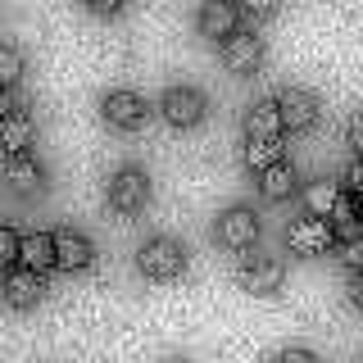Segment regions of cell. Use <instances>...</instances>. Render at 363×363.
<instances>
[{"instance_id":"1","label":"cell","mask_w":363,"mask_h":363,"mask_svg":"<svg viewBox=\"0 0 363 363\" xmlns=\"http://www.w3.org/2000/svg\"><path fill=\"white\" fill-rule=\"evenodd\" d=\"M191 264V250L177 241V236H145L141 250H136V272L150 281H177Z\"/></svg>"},{"instance_id":"33","label":"cell","mask_w":363,"mask_h":363,"mask_svg":"<svg viewBox=\"0 0 363 363\" xmlns=\"http://www.w3.org/2000/svg\"><path fill=\"white\" fill-rule=\"evenodd\" d=\"M359 363H363V359H359Z\"/></svg>"},{"instance_id":"20","label":"cell","mask_w":363,"mask_h":363,"mask_svg":"<svg viewBox=\"0 0 363 363\" xmlns=\"http://www.w3.org/2000/svg\"><path fill=\"white\" fill-rule=\"evenodd\" d=\"M277 159H286L281 155V141H259V136H245V145H241V164L250 168V173H264V168H272Z\"/></svg>"},{"instance_id":"7","label":"cell","mask_w":363,"mask_h":363,"mask_svg":"<svg viewBox=\"0 0 363 363\" xmlns=\"http://www.w3.org/2000/svg\"><path fill=\"white\" fill-rule=\"evenodd\" d=\"M0 300H5V309H14V313L37 309V304L45 300V272L28 268V264L5 268V281H0Z\"/></svg>"},{"instance_id":"32","label":"cell","mask_w":363,"mask_h":363,"mask_svg":"<svg viewBox=\"0 0 363 363\" xmlns=\"http://www.w3.org/2000/svg\"><path fill=\"white\" fill-rule=\"evenodd\" d=\"M359 213H363V200H359Z\"/></svg>"},{"instance_id":"5","label":"cell","mask_w":363,"mask_h":363,"mask_svg":"<svg viewBox=\"0 0 363 363\" xmlns=\"http://www.w3.org/2000/svg\"><path fill=\"white\" fill-rule=\"evenodd\" d=\"M286 250L295 259H323L327 250H336V232L327 218H318V213H304V218L286 223Z\"/></svg>"},{"instance_id":"30","label":"cell","mask_w":363,"mask_h":363,"mask_svg":"<svg viewBox=\"0 0 363 363\" xmlns=\"http://www.w3.org/2000/svg\"><path fill=\"white\" fill-rule=\"evenodd\" d=\"M9 109H14V100H9V96H5V91H0V118H5V113H9Z\"/></svg>"},{"instance_id":"28","label":"cell","mask_w":363,"mask_h":363,"mask_svg":"<svg viewBox=\"0 0 363 363\" xmlns=\"http://www.w3.org/2000/svg\"><path fill=\"white\" fill-rule=\"evenodd\" d=\"M86 9H91L96 18H113V14L123 9V0H86Z\"/></svg>"},{"instance_id":"19","label":"cell","mask_w":363,"mask_h":363,"mask_svg":"<svg viewBox=\"0 0 363 363\" xmlns=\"http://www.w3.org/2000/svg\"><path fill=\"white\" fill-rule=\"evenodd\" d=\"M327 223H332V232H336V241H350V236H363V213H359V196H340L336 200V209L327 213Z\"/></svg>"},{"instance_id":"25","label":"cell","mask_w":363,"mask_h":363,"mask_svg":"<svg viewBox=\"0 0 363 363\" xmlns=\"http://www.w3.org/2000/svg\"><path fill=\"white\" fill-rule=\"evenodd\" d=\"M272 363H323V354L309 345H286V350H277V359Z\"/></svg>"},{"instance_id":"8","label":"cell","mask_w":363,"mask_h":363,"mask_svg":"<svg viewBox=\"0 0 363 363\" xmlns=\"http://www.w3.org/2000/svg\"><path fill=\"white\" fill-rule=\"evenodd\" d=\"M277 109H281V123H286L291 136L313 132L318 118H323V100H318L309 86H281L277 91Z\"/></svg>"},{"instance_id":"2","label":"cell","mask_w":363,"mask_h":363,"mask_svg":"<svg viewBox=\"0 0 363 363\" xmlns=\"http://www.w3.org/2000/svg\"><path fill=\"white\" fill-rule=\"evenodd\" d=\"M105 196H109L113 213H141L145 204L155 200V182H150V173H145L141 164H123V168H113Z\"/></svg>"},{"instance_id":"18","label":"cell","mask_w":363,"mask_h":363,"mask_svg":"<svg viewBox=\"0 0 363 363\" xmlns=\"http://www.w3.org/2000/svg\"><path fill=\"white\" fill-rule=\"evenodd\" d=\"M18 264H28V268H37V272L60 268V259H55V232H28V236H23Z\"/></svg>"},{"instance_id":"9","label":"cell","mask_w":363,"mask_h":363,"mask_svg":"<svg viewBox=\"0 0 363 363\" xmlns=\"http://www.w3.org/2000/svg\"><path fill=\"white\" fill-rule=\"evenodd\" d=\"M236 281L241 291H255V295H277L281 281H286V264L277 255H245L236 264Z\"/></svg>"},{"instance_id":"27","label":"cell","mask_w":363,"mask_h":363,"mask_svg":"<svg viewBox=\"0 0 363 363\" xmlns=\"http://www.w3.org/2000/svg\"><path fill=\"white\" fill-rule=\"evenodd\" d=\"M345 145H350L354 155H363V109H359L354 118L345 123Z\"/></svg>"},{"instance_id":"26","label":"cell","mask_w":363,"mask_h":363,"mask_svg":"<svg viewBox=\"0 0 363 363\" xmlns=\"http://www.w3.org/2000/svg\"><path fill=\"white\" fill-rule=\"evenodd\" d=\"M241 9H245L250 18H272L281 9V0H241Z\"/></svg>"},{"instance_id":"24","label":"cell","mask_w":363,"mask_h":363,"mask_svg":"<svg viewBox=\"0 0 363 363\" xmlns=\"http://www.w3.org/2000/svg\"><path fill=\"white\" fill-rule=\"evenodd\" d=\"M340 186H345L350 196H359V200H363V155L350 159V168L340 173Z\"/></svg>"},{"instance_id":"6","label":"cell","mask_w":363,"mask_h":363,"mask_svg":"<svg viewBox=\"0 0 363 363\" xmlns=\"http://www.w3.org/2000/svg\"><path fill=\"white\" fill-rule=\"evenodd\" d=\"M100 118H105L113 132H141L145 118H150V105H145V96H136L132 86H113V91H105V100H100Z\"/></svg>"},{"instance_id":"31","label":"cell","mask_w":363,"mask_h":363,"mask_svg":"<svg viewBox=\"0 0 363 363\" xmlns=\"http://www.w3.org/2000/svg\"><path fill=\"white\" fill-rule=\"evenodd\" d=\"M168 363H191V359H168Z\"/></svg>"},{"instance_id":"22","label":"cell","mask_w":363,"mask_h":363,"mask_svg":"<svg viewBox=\"0 0 363 363\" xmlns=\"http://www.w3.org/2000/svg\"><path fill=\"white\" fill-rule=\"evenodd\" d=\"M336 259L345 272H363V236H350V241H336Z\"/></svg>"},{"instance_id":"29","label":"cell","mask_w":363,"mask_h":363,"mask_svg":"<svg viewBox=\"0 0 363 363\" xmlns=\"http://www.w3.org/2000/svg\"><path fill=\"white\" fill-rule=\"evenodd\" d=\"M345 295H350V304L363 313V272H350V286H345Z\"/></svg>"},{"instance_id":"3","label":"cell","mask_w":363,"mask_h":363,"mask_svg":"<svg viewBox=\"0 0 363 363\" xmlns=\"http://www.w3.org/2000/svg\"><path fill=\"white\" fill-rule=\"evenodd\" d=\"M159 118L173 132H191L209 118V96L200 86H168L164 100H159Z\"/></svg>"},{"instance_id":"4","label":"cell","mask_w":363,"mask_h":363,"mask_svg":"<svg viewBox=\"0 0 363 363\" xmlns=\"http://www.w3.org/2000/svg\"><path fill=\"white\" fill-rule=\"evenodd\" d=\"M259 232H264V223H259V213L250 209V204H232V209H223L218 223H213V241H218L223 250H232V255L255 250Z\"/></svg>"},{"instance_id":"12","label":"cell","mask_w":363,"mask_h":363,"mask_svg":"<svg viewBox=\"0 0 363 363\" xmlns=\"http://www.w3.org/2000/svg\"><path fill=\"white\" fill-rule=\"evenodd\" d=\"M223 64H227V73H236V77L259 73V64H264V41H259L255 32H232V37L223 41Z\"/></svg>"},{"instance_id":"15","label":"cell","mask_w":363,"mask_h":363,"mask_svg":"<svg viewBox=\"0 0 363 363\" xmlns=\"http://www.w3.org/2000/svg\"><path fill=\"white\" fill-rule=\"evenodd\" d=\"M259 196H264L268 204H281V200L300 196V173H295L291 159H277L272 168H264V173H259Z\"/></svg>"},{"instance_id":"14","label":"cell","mask_w":363,"mask_h":363,"mask_svg":"<svg viewBox=\"0 0 363 363\" xmlns=\"http://www.w3.org/2000/svg\"><path fill=\"white\" fill-rule=\"evenodd\" d=\"M241 132H245V136H259V141H281V136H286V123H281L277 96L245 105V113H241Z\"/></svg>"},{"instance_id":"21","label":"cell","mask_w":363,"mask_h":363,"mask_svg":"<svg viewBox=\"0 0 363 363\" xmlns=\"http://www.w3.org/2000/svg\"><path fill=\"white\" fill-rule=\"evenodd\" d=\"M23 73H28V55L18 45L0 41V91H14L23 82Z\"/></svg>"},{"instance_id":"13","label":"cell","mask_w":363,"mask_h":363,"mask_svg":"<svg viewBox=\"0 0 363 363\" xmlns=\"http://www.w3.org/2000/svg\"><path fill=\"white\" fill-rule=\"evenodd\" d=\"M55 259H60L64 272H86L96 264V245H91V236L77 232V227H60V232H55Z\"/></svg>"},{"instance_id":"10","label":"cell","mask_w":363,"mask_h":363,"mask_svg":"<svg viewBox=\"0 0 363 363\" xmlns=\"http://www.w3.org/2000/svg\"><path fill=\"white\" fill-rule=\"evenodd\" d=\"M5 186L18 200H41L45 196V164L32 150L23 155H5Z\"/></svg>"},{"instance_id":"16","label":"cell","mask_w":363,"mask_h":363,"mask_svg":"<svg viewBox=\"0 0 363 363\" xmlns=\"http://www.w3.org/2000/svg\"><path fill=\"white\" fill-rule=\"evenodd\" d=\"M32 141H37V118H32L28 109L14 105L5 118H0V150H5V155H23Z\"/></svg>"},{"instance_id":"23","label":"cell","mask_w":363,"mask_h":363,"mask_svg":"<svg viewBox=\"0 0 363 363\" xmlns=\"http://www.w3.org/2000/svg\"><path fill=\"white\" fill-rule=\"evenodd\" d=\"M18 245H23V236L14 232V227L0 223V268H14L18 264Z\"/></svg>"},{"instance_id":"17","label":"cell","mask_w":363,"mask_h":363,"mask_svg":"<svg viewBox=\"0 0 363 363\" xmlns=\"http://www.w3.org/2000/svg\"><path fill=\"white\" fill-rule=\"evenodd\" d=\"M345 196V186L332 177H313L300 186V200H304V213H318V218H327V213L336 209V200Z\"/></svg>"},{"instance_id":"11","label":"cell","mask_w":363,"mask_h":363,"mask_svg":"<svg viewBox=\"0 0 363 363\" xmlns=\"http://www.w3.org/2000/svg\"><path fill=\"white\" fill-rule=\"evenodd\" d=\"M196 32L204 41H227L232 32H241V5L236 0H204L196 14Z\"/></svg>"}]
</instances>
